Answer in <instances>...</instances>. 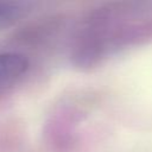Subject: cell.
<instances>
[{"label": "cell", "instance_id": "cell-1", "mask_svg": "<svg viewBox=\"0 0 152 152\" xmlns=\"http://www.w3.org/2000/svg\"><path fill=\"white\" fill-rule=\"evenodd\" d=\"M30 62L20 52H0V88L20 80L28 70Z\"/></svg>", "mask_w": 152, "mask_h": 152}, {"label": "cell", "instance_id": "cell-2", "mask_svg": "<svg viewBox=\"0 0 152 152\" xmlns=\"http://www.w3.org/2000/svg\"><path fill=\"white\" fill-rule=\"evenodd\" d=\"M25 6L13 1H0V30L14 25L24 14Z\"/></svg>", "mask_w": 152, "mask_h": 152}]
</instances>
